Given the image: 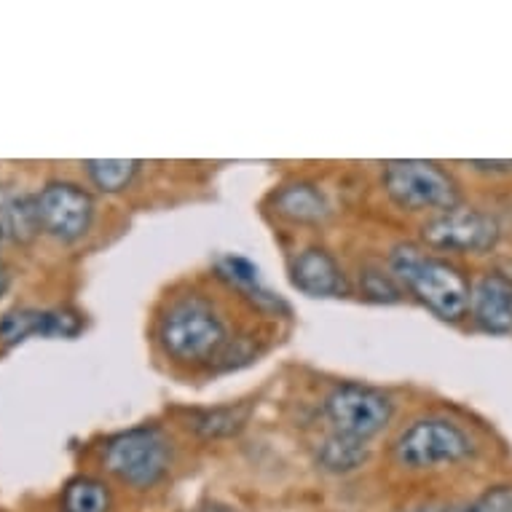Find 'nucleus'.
<instances>
[{
  "label": "nucleus",
  "instance_id": "obj_1",
  "mask_svg": "<svg viewBox=\"0 0 512 512\" xmlns=\"http://www.w3.org/2000/svg\"><path fill=\"white\" fill-rule=\"evenodd\" d=\"M156 341L169 360L188 368L212 365L231 344L223 311L202 293L177 295L156 322Z\"/></svg>",
  "mask_w": 512,
  "mask_h": 512
},
{
  "label": "nucleus",
  "instance_id": "obj_2",
  "mask_svg": "<svg viewBox=\"0 0 512 512\" xmlns=\"http://www.w3.org/2000/svg\"><path fill=\"white\" fill-rule=\"evenodd\" d=\"M389 271L403 290L445 322H462L470 311V282L445 258L429 255L416 244H397L389 255Z\"/></svg>",
  "mask_w": 512,
  "mask_h": 512
},
{
  "label": "nucleus",
  "instance_id": "obj_3",
  "mask_svg": "<svg viewBox=\"0 0 512 512\" xmlns=\"http://www.w3.org/2000/svg\"><path fill=\"white\" fill-rule=\"evenodd\" d=\"M175 462L172 437L156 424L121 429L102 440L100 464L110 478L132 491H151L164 483Z\"/></svg>",
  "mask_w": 512,
  "mask_h": 512
},
{
  "label": "nucleus",
  "instance_id": "obj_4",
  "mask_svg": "<svg viewBox=\"0 0 512 512\" xmlns=\"http://www.w3.org/2000/svg\"><path fill=\"white\" fill-rule=\"evenodd\" d=\"M392 454L403 470H437L448 464L467 462L475 454V440L456 421L443 419V416H424V419L411 421L395 437Z\"/></svg>",
  "mask_w": 512,
  "mask_h": 512
},
{
  "label": "nucleus",
  "instance_id": "obj_5",
  "mask_svg": "<svg viewBox=\"0 0 512 512\" xmlns=\"http://www.w3.org/2000/svg\"><path fill=\"white\" fill-rule=\"evenodd\" d=\"M381 185H384V194L400 210L445 212L459 207V185L435 161H387L381 169Z\"/></svg>",
  "mask_w": 512,
  "mask_h": 512
},
{
  "label": "nucleus",
  "instance_id": "obj_6",
  "mask_svg": "<svg viewBox=\"0 0 512 512\" xmlns=\"http://www.w3.org/2000/svg\"><path fill=\"white\" fill-rule=\"evenodd\" d=\"M322 408L333 432L362 443H370L373 437L381 435L395 416V400L384 389L357 384V381L336 384L325 397Z\"/></svg>",
  "mask_w": 512,
  "mask_h": 512
},
{
  "label": "nucleus",
  "instance_id": "obj_7",
  "mask_svg": "<svg viewBox=\"0 0 512 512\" xmlns=\"http://www.w3.org/2000/svg\"><path fill=\"white\" fill-rule=\"evenodd\" d=\"M35 212L43 234L62 244H76L92 231L97 204L84 185L73 180H49L35 194Z\"/></svg>",
  "mask_w": 512,
  "mask_h": 512
},
{
  "label": "nucleus",
  "instance_id": "obj_8",
  "mask_svg": "<svg viewBox=\"0 0 512 512\" xmlns=\"http://www.w3.org/2000/svg\"><path fill=\"white\" fill-rule=\"evenodd\" d=\"M499 223L491 215L472 207H451L437 212L421 228V239L448 252H486L499 242Z\"/></svg>",
  "mask_w": 512,
  "mask_h": 512
},
{
  "label": "nucleus",
  "instance_id": "obj_9",
  "mask_svg": "<svg viewBox=\"0 0 512 512\" xmlns=\"http://www.w3.org/2000/svg\"><path fill=\"white\" fill-rule=\"evenodd\" d=\"M84 328V314L70 306H14L0 314V344L17 346L27 338H76Z\"/></svg>",
  "mask_w": 512,
  "mask_h": 512
},
{
  "label": "nucleus",
  "instance_id": "obj_10",
  "mask_svg": "<svg viewBox=\"0 0 512 512\" xmlns=\"http://www.w3.org/2000/svg\"><path fill=\"white\" fill-rule=\"evenodd\" d=\"M290 282L309 298H336L346 290V277L336 255L325 247H306L290 263Z\"/></svg>",
  "mask_w": 512,
  "mask_h": 512
},
{
  "label": "nucleus",
  "instance_id": "obj_11",
  "mask_svg": "<svg viewBox=\"0 0 512 512\" xmlns=\"http://www.w3.org/2000/svg\"><path fill=\"white\" fill-rule=\"evenodd\" d=\"M470 317L486 333H512V279L496 271L483 274L470 290Z\"/></svg>",
  "mask_w": 512,
  "mask_h": 512
},
{
  "label": "nucleus",
  "instance_id": "obj_12",
  "mask_svg": "<svg viewBox=\"0 0 512 512\" xmlns=\"http://www.w3.org/2000/svg\"><path fill=\"white\" fill-rule=\"evenodd\" d=\"M271 210L295 226H319L328 220L330 202L319 185L293 180V183L279 185L271 194Z\"/></svg>",
  "mask_w": 512,
  "mask_h": 512
},
{
  "label": "nucleus",
  "instance_id": "obj_13",
  "mask_svg": "<svg viewBox=\"0 0 512 512\" xmlns=\"http://www.w3.org/2000/svg\"><path fill=\"white\" fill-rule=\"evenodd\" d=\"M215 271L218 277L226 282L231 290L242 295L244 301H250L258 311H266V314H279V311H287V303L282 298L271 293L269 287L263 285L261 271L252 261L242 258V255H220L215 261Z\"/></svg>",
  "mask_w": 512,
  "mask_h": 512
},
{
  "label": "nucleus",
  "instance_id": "obj_14",
  "mask_svg": "<svg viewBox=\"0 0 512 512\" xmlns=\"http://www.w3.org/2000/svg\"><path fill=\"white\" fill-rule=\"evenodd\" d=\"M59 512H113V491L102 478L76 475L62 486Z\"/></svg>",
  "mask_w": 512,
  "mask_h": 512
},
{
  "label": "nucleus",
  "instance_id": "obj_15",
  "mask_svg": "<svg viewBox=\"0 0 512 512\" xmlns=\"http://www.w3.org/2000/svg\"><path fill=\"white\" fill-rule=\"evenodd\" d=\"M368 454V443L354 440V437L338 435V432H330V435L317 445V464L325 472L346 475V472L360 470L362 464H365V459H368Z\"/></svg>",
  "mask_w": 512,
  "mask_h": 512
},
{
  "label": "nucleus",
  "instance_id": "obj_16",
  "mask_svg": "<svg viewBox=\"0 0 512 512\" xmlns=\"http://www.w3.org/2000/svg\"><path fill=\"white\" fill-rule=\"evenodd\" d=\"M250 405H218V408H202L185 416V427L199 437H228L236 435L247 424Z\"/></svg>",
  "mask_w": 512,
  "mask_h": 512
},
{
  "label": "nucleus",
  "instance_id": "obj_17",
  "mask_svg": "<svg viewBox=\"0 0 512 512\" xmlns=\"http://www.w3.org/2000/svg\"><path fill=\"white\" fill-rule=\"evenodd\" d=\"M84 175L100 194H121L143 169V161L137 159H86Z\"/></svg>",
  "mask_w": 512,
  "mask_h": 512
},
{
  "label": "nucleus",
  "instance_id": "obj_18",
  "mask_svg": "<svg viewBox=\"0 0 512 512\" xmlns=\"http://www.w3.org/2000/svg\"><path fill=\"white\" fill-rule=\"evenodd\" d=\"M41 231L38 212H35V196L11 194L0 199V236L27 242L30 236Z\"/></svg>",
  "mask_w": 512,
  "mask_h": 512
},
{
  "label": "nucleus",
  "instance_id": "obj_19",
  "mask_svg": "<svg viewBox=\"0 0 512 512\" xmlns=\"http://www.w3.org/2000/svg\"><path fill=\"white\" fill-rule=\"evenodd\" d=\"M408 512H512V483L486 488L472 502L462 504H421Z\"/></svg>",
  "mask_w": 512,
  "mask_h": 512
},
{
  "label": "nucleus",
  "instance_id": "obj_20",
  "mask_svg": "<svg viewBox=\"0 0 512 512\" xmlns=\"http://www.w3.org/2000/svg\"><path fill=\"white\" fill-rule=\"evenodd\" d=\"M360 290L373 303H400L405 293L403 285L395 279V274L381 269H362Z\"/></svg>",
  "mask_w": 512,
  "mask_h": 512
},
{
  "label": "nucleus",
  "instance_id": "obj_21",
  "mask_svg": "<svg viewBox=\"0 0 512 512\" xmlns=\"http://www.w3.org/2000/svg\"><path fill=\"white\" fill-rule=\"evenodd\" d=\"M9 287H11V269L6 266V261L0 258V298L9 293Z\"/></svg>",
  "mask_w": 512,
  "mask_h": 512
},
{
  "label": "nucleus",
  "instance_id": "obj_22",
  "mask_svg": "<svg viewBox=\"0 0 512 512\" xmlns=\"http://www.w3.org/2000/svg\"><path fill=\"white\" fill-rule=\"evenodd\" d=\"M196 512H239V510H234V507H228V504L223 502H207L202 504Z\"/></svg>",
  "mask_w": 512,
  "mask_h": 512
}]
</instances>
